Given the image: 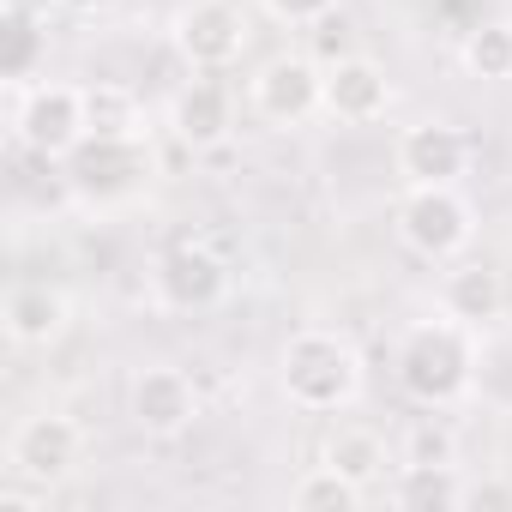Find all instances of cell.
I'll use <instances>...</instances> for the list:
<instances>
[{
    "label": "cell",
    "instance_id": "1",
    "mask_svg": "<svg viewBox=\"0 0 512 512\" xmlns=\"http://www.w3.org/2000/svg\"><path fill=\"white\" fill-rule=\"evenodd\" d=\"M392 380L410 404L422 410H452L470 398L476 386V326L440 314V320H416L404 326L398 350H392Z\"/></svg>",
    "mask_w": 512,
    "mask_h": 512
},
{
    "label": "cell",
    "instance_id": "2",
    "mask_svg": "<svg viewBox=\"0 0 512 512\" xmlns=\"http://www.w3.org/2000/svg\"><path fill=\"white\" fill-rule=\"evenodd\" d=\"M362 350L332 326H302L278 356V386L302 416H338L362 398Z\"/></svg>",
    "mask_w": 512,
    "mask_h": 512
},
{
    "label": "cell",
    "instance_id": "3",
    "mask_svg": "<svg viewBox=\"0 0 512 512\" xmlns=\"http://www.w3.org/2000/svg\"><path fill=\"white\" fill-rule=\"evenodd\" d=\"M398 241L416 260L452 266L476 241V205L458 193V181H410L398 199Z\"/></svg>",
    "mask_w": 512,
    "mask_h": 512
},
{
    "label": "cell",
    "instance_id": "4",
    "mask_svg": "<svg viewBox=\"0 0 512 512\" xmlns=\"http://www.w3.org/2000/svg\"><path fill=\"white\" fill-rule=\"evenodd\" d=\"M13 133L25 151L49 157V163H67L91 121H85V85H61V79H37L25 91H13Z\"/></svg>",
    "mask_w": 512,
    "mask_h": 512
},
{
    "label": "cell",
    "instance_id": "5",
    "mask_svg": "<svg viewBox=\"0 0 512 512\" xmlns=\"http://www.w3.org/2000/svg\"><path fill=\"white\" fill-rule=\"evenodd\" d=\"M85 464V428L61 410H37L13 428L7 440V470L37 482V488H61L73 470Z\"/></svg>",
    "mask_w": 512,
    "mask_h": 512
},
{
    "label": "cell",
    "instance_id": "6",
    "mask_svg": "<svg viewBox=\"0 0 512 512\" xmlns=\"http://www.w3.org/2000/svg\"><path fill=\"white\" fill-rule=\"evenodd\" d=\"M253 115L272 127H302L314 115H326V67L314 55H272L247 85Z\"/></svg>",
    "mask_w": 512,
    "mask_h": 512
},
{
    "label": "cell",
    "instance_id": "7",
    "mask_svg": "<svg viewBox=\"0 0 512 512\" xmlns=\"http://www.w3.org/2000/svg\"><path fill=\"white\" fill-rule=\"evenodd\" d=\"M169 37H175V55L193 73H223L247 49V19H241L235 0H187L169 25Z\"/></svg>",
    "mask_w": 512,
    "mask_h": 512
},
{
    "label": "cell",
    "instance_id": "8",
    "mask_svg": "<svg viewBox=\"0 0 512 512\" xmlns=\"http://www.w3.org/2000/svg\"><path fill=\"white\" fill-rule=\"evenodd\" d=\"M145 169H151L145 139H97V133H85V145L67 157V187L79 199H91V205H115L145 181Z\"/></svg>",
    "mask_w": 512,
    "mask_h": 512
},
{
    "label": "cell",
    "instance_id": "9",
    "mask_svg": "<svg viewBox=\"0 0 512 512\" xmlns=\"http://www.w3.org/2000/svg\"><path fill=\"white\" fill-rule=\"evenodd\" d=\"M151 290H157V302L169 314H205V308L223 302L229 266L217 260L205 241H175L163 260H157V272H151Z\"/></svg>",
    "mask_w": 512,
    "mask_h": 512
},
{
    "label": "cell",
    "instance_id": "10",
    "mask_svg": "<svg viewBox=\"0 0 512 512\" xmlns=\"http://www.w3.org/2000/svg\"><path fill=\"white\" fill-rule=\"evenodd\" d=\"M127 416L151 440H175L199 422V386L181 368H139L127 386Z\"/></svg>",
    "mask_w": 512,
    "mask_h": 512
},
{
    "label": "cell",
    "instance_id": "11",
    "mask_svg": "<svg viewBox=\"0 0 512 512\" xmlns=\"http://www.w3.org/2000/svg\"><path fill=\"white\" fill-rule=\"evenodd\" d=\"M0 326H7V338L19 350H49L67 326H73V296L61 284H43V278H25L7 290V302H0Z\"/></svg>",
    "mask_w": 512,
    "mask_h": 512
},
{
    "label": "cell",
    "instance_id": "12",
    "mask_svg": "<svg viewBox=\"0 0 512 512\" xmlns=\"http://www.w3.org/2000/svg\"><path fill=\"white\" fill-rule=\"evenodd\" d=\"M392 109V79L368 55H338L326 61V115L344 127H368Z\"/></svg>",
    "mask_w": 512,
    "mask_h": 512
},
{
    "label": "cell",
    "instance_id": "13",
    "mask_svg": "<svg viewBox=\"0 0 512 512\" xmlns=\"http://www.w3.org/2000/svg\"><path fill=\"white\" fill-rule=\"evenodd\" d=\"M398 175L410 181H458L470 175V133L452 121H416L398 139Z\"/></svg>",
    "mask_w": 512,
    "mask_h": 512
},
{
    "label": "cell",
    "instance_id": "14",
    "mask_svg": "<svg viewBox=\"0 0 512 512\" xmlns=\"http://www.w3.org/2000/svg\"><path fill=\"white\" fill-rule=\"evenodd\" d=\"M169 133L187 145V151H217L229 133H235V103L217 79H187L169 103Z\"/></svg>",
    "mask_w": 512,
    "mask_h": 512
},
{
    "label": "cell",
    "instance_id": "15",
    "mask_svg": "<svg viewBox=\"0 0 512 512\" xmlns=\"http://www.w3.org/2000/svg\"><path fill=\"white\" fill-rule=\"evenodd\" d=\"M440 314H452V320H464V326H494L500 314H506V284H500V272L494 266H476V260H458L452 272H446V284H440Z\"/></svg>",
    "mask_w": 512,
    "mask_h": 512
},
{
    "label": "cell",
    "instance_id": "16",
    "mask_svg": "<svg viewBox=\"0 0 512 512\" xmlns=\"http://www.w3.org/2000/svg\"><path fill=\"white\" fill-rule=\"evenodd\" d=\"M43 67H49V31L37 25V13H25L13 0L7 19H0V73H7L13 91H25V85H37Z\"/></svg>",
    "mask_w": 512,
    "mask_h": 512
},
{
    "label": "cell",
    "instance_id": "17",
    "mask_svg": "<svg viewBox=\"0 0 512 512\" xmlns=\"http://www.w3.org/2000/svg\"><path fill=\"white\" fill-rule=\"evenodd\" d=\"M392 500L404 512H446V506H470V482L458 476V464H398Z\"/></svg>",
    "mask_w": 512,
    "mask_h": 512
},
{
    "label": "cell",
    "instance_id": "18",
    "mask_svg": "<svg viewBox=\"0 0 512 512\" xmlns=\"http://www.w3.org/2000/svg\"><path fill=\"white\" fill-rule=\"evenodd\" d=\"M85 121L97 139H145V109H139L133 85H115V79L85 85Z\"/></svg>",
    "mask_w": 512,
    "mask_h": 512
},
{
    "label": "cell",
    "instance_id": "19",
    "mask_svg": "<svg viewBox=\"0 0 512 512\" xmlns=\"http://www.w3.org/2000/svg\"><path fill=\"white\" fill-rule=\"evenodd\" d=\"M320 458H326L332 470H344L356 488H374V482L386 476V464H392V458H386V440H380L374 428H362V422H344V428L326 440Z\"/></svg>",
    "mask_w": 512,
    "mask_h": 512
},
{
    "label": "cell",
    "instance_id": "20",
    "mask_svg": "<svg viewBox=\"0 0 512 512\" xmlns=\"http://www.w3.org/2000/svg\"><path fill=\"white\" fill-rule=\"evenodd\" d=\"M362 500H368V488H356V482H350L344 470H332L326 458L290 488V506H296V512H356Z\"/></svg>",
    "mask_w": 512,
    "mask_h": 512
},
{
    "label": "cell",
    "instance_id": "21",
    "mask_svg": "<svg viewBox=\"0 0 512 512\" xmlns=\"http://www.w3.org/2000/svg\"><path fill=\"white\" fill-rule=\"evenodd\" d=\"M458 61L476 73V79H512V19H488L464 37Z\"/></svg>",
    "mask_w": 512,
    "mask_h": 512
},
{
    "label": "cell",
    "instance_id": "22",
    "mask_svg": "<svg viewBox=\"0 0 512 512\" xmlns=\"http://www.w3.org/2000/svg\"><path fill=\"white\" fill-rule=\"evenodd\" d=\"M404 464H452V428L422 416L410 428V446H404Z\"/></svg>",
    "mask_w": 512,
    "mask_h": 512
},
{
    "label": "cell",
    "instance_id": "23",
    "mask_svg": "<svg viewBox=\"0 0 512 512\" xmlns=\"http://www.w3.org/2000/svg\"><path fill=\"white\" fill-rule=\"evenodd\" d=\"M266 7V19H278V25H320V19H332L338 13V0H260Z\"/></svg>",
    "mask_w": 512,
    "mask_h": 512
},
{
    "label": "cell",
    "instance_id": "24",
    "mask_svg": "<svg viewBox=\"0 0 512 512\" xmlns=\"http://www.w3.org/2000/svg\"><path fill=\"white\" fill-rule=\"evenodd\" d=\"M61 7H73V13H103V7H115V0H61Z\"/></svg>",
    "mask_w": 512,
    "mask_h": 512
}]
</instances>
